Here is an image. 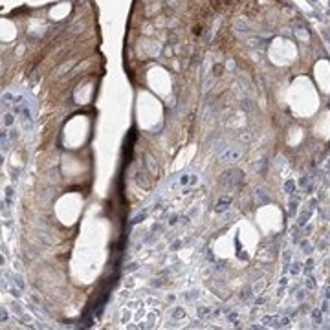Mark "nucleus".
Wrapping results in <instances>:
<instances>
[{
  "mask_svg": "<svg viewBox=\"0 0 330 330\" xmlns=\"http://www.w3.org/2000/svg\"><path fill=\"white\" fill-rule=\"evenodd\" d=\"M244 183V174L238 169H229V171L222 172L220 176V185L224 189H237Z\"/></svg>",
  "mask_w": 330,
  "mask_h": 330,
  "instance_id": "obj_1",
  "label": "nucleus"
},
{
  "mask_svg": "<svg viewBox=\"0 0 330 330\" xmlns=\"http://www.w3.org/2000/svg\"><path fill=\"white\" fill-rule=\"evenodd\" d=\"M240 158H242V152L238 149H227V151H224L220 154V160L224 163H237Z\"/></svg>",
  "mask_w": 330,
  "mask_h": 330,
  "instance_id": "obj_2",
  "label": "nucleus"
},
{
  "mask_svg": "<svg viewBox=\"0 0 330 330\" xmlns=\"http://www.w3.org/2000/svg\"><path fill=\"white\" fill-rule=\"evenodd\" d=\"M229 206H231V198H229V196H224V198L218 200L215 211H217V213H224V211H227V209H229Z\"/></svg>",
  "mask_w": 330,
  "mask_h": 330,
  "instance_id": "obj_3",
  "label": "nucleus"
},
{
  "mask_svg": "<svg viewBox=\"0 0 330 330\" xmlns=\"http://www.w3.org/2000/svg\"><path fill=\"white\" fill-rule=\"evenodd\" d=\"M261 323H264V327H277L279 316H266V317L261 319Z\"/></svg>",
  "mask_w": 330,
  "mask_h": 330,
  "instance_id": "obj_4",
  "label": "nucleus"
},
{
  "mask_svg": "<svg viewBox=\"0 0 330 330\" xmlns=\"http://www.w3.org/2000/svg\"><path fill=\"white\" fill-rule=\"evenodd\" d=\"M310 215H312V209H304V211L299 215V226H304V224H306V220L310 218Z\"/></svg>",
  "mask_w": 330,
  "mask_h": 330,
  "instance_id": "obj_5",
  "label": "nucleus"
},
{
  "mask_svg": "<svg viewBox=\"0 0 330 330\" xmlns=\"http://www.w3.org/2000/svg\"><path fill=\"white\" fill-rule=\"evenodd\" d=\"M172 316H174V319H182V317H185V310L182 306H176L172 310Z\"/></svg>",
  "mask_w": 330,
  "mask_h": 330,
  "instance_id": "obj_6",
  "label": "nucleus"
},
{
  "mask_svg": "<svg viewBox=\"0 0 330 330\" xmlns=\"http://www.w3.org/2000/svg\"><path fill=\"white\" fill-rule=\"evenodd\" d=\"M284 191H286L288 194H292L293 191H295V183L292 182V180H286V183H284Z\"/></svg>",
  "mask_w": 330,
  "mask_h": 330,
  "instance_id": "obj_7",
  "label": "nucleus"
},
{
  "mask_svg": "<svg viewBox=\"0 0 330 330\" xmlns=\"http://www.w3.org/2000/svg\"><path fill=\"white\" fill-rule=\"evenodd\" d=\"M196 312H198V316H200V317H206V316H209V314L213 312V310L209 308V306H202V308H198Z\"/></svg>",
  "mask_w": 330,
  "mask_h": 330,
  "instance_id": "obj_8",
  "label": "nucleus"
},
{
  "mask_svg": "<svg viewBox=\"0 0 330 330\" xmlns=\"http://www.w3.org/2000/svg\"><path fill=\"white\" fill-rule=\"evenodd\" d=\"M13 123H15L13 114H4V125H6V127H11Z\"/></svg>",
  "mask_w": 330,
  "mask_h": 330,
  "instance_id": "obj_9",
  "label": "nucleus"
},
{
  "mask_svg": "<svg viewBox=\"0 0 330 330\" xmlns=\"http://www.w3.org/2000/svg\"><path fill=\"white\" fill-rule=\"evenodd\" d=\"M321 310H314V312H312V319H314V323H316V325H319V323H321Z\"/></svg>",
  "mask_w": 330,
  "mask_h": 330,
  "instance_id": "obj_10",
  "label": "nucleus"
},
{
  "mask_svg": "<svg viewBox=\"0 0 330 330\" xmlns=\"http://www.w3.org/2000/svg\"><path fill=\"white\" fill-rule=\"evenodd\" d=\"M178 183H180V185H187V183H191V178H189V174H182V176L178 178Z\"/></svg>",
  "mask_w": 330,
  "mask_h": 330,
  "instance_id": "obj_11",
  "label": "nucleus"
},
{
  "mask_svg": "<svg viewBox=\"0 0 330 330\" xmlns=\"http://www.w3.org/2000/svg\"><path fill=\"white\" fill-rule=\"evenodd\" d=\"M15 282H17V286L20 290H24V286H26V284H24V279L20 277V275H15Z\"/></svg>",
  "mask_w": 330,
  "mask_h": 330,
  "instance_id": "obj_12",
  "label": "nucleus"
},
{
  "mask_svg": "<svg viewBox=\"0 0 330 330\" xmlns=\"http://www.w3.org/2000/svg\"><path fill=\"white\" fill-rule=\"evenodd\" d=\"M251 290H253V288H246L244 292H240V299H242V301H246V299L251 295Z\"/></svg>",
  "mask_w": 330,
  "mask_h": 330,
  "instance_id": "obj_13",
  "label": "nucleus"
},
{
  "mask_svg": "<svg viewBox=\"0 0 330 330\" xmlns=\"http://www.w3.org/2000/svg\"><path fill=\"white\" fill-rule=\"evenodd\" d=\"M288 325H290V317H279L277 327H288Z\"/></svg>",
  "mask_w": 330,
  "mask_h": 330,
  "instance_id": "obj_14",
  "label": "nucleus"
},
{
  "mask_svg": "<svg viewBox=\"0 0 330 330\" xmlns=\"http://www.w3.org/2000/svg\"><path fill=\"white\" fill-rule=\"evenodd\" d=\"M145 217H147V213H145V211H143L141 215H138V217H136V218H134V220H132V224H138V222H141V220H143Z\"/></svg>",
  "mask_w": 330,
  "mask_h": 330,
  "instance_id": "obj_15",
  "label": "nucleus"
},
{
  "mask_svg": "<svg viewBox=\"0 0 330 330\" xmlns=\"http://www.w3.org/2000/svg\"><path fill=\"white\" fill-rule=\"evenodd\" d=\"M238 139H244V141H249V139H251V134L244 132V134H240V136H238Z\"/></svg>",
  "mask_w": 330,
  "mask_h": 330,
  "instance_id": "obj_16",
  "label": "nucleus"
},
{
  "mask_svg": "<svg viewBox=\"0 0 330 330\" xmlns=\"http://www.w3.org/2000/svg\"><path fill=\"white\" fill-rule=\"evenodd\" d=\"M306 286L312 290V288H316V282H314V277H308V281H306Z\"/></svg>",
  "mask_w": 330,
  "mask_h": 330,
  "instance_id": "obj_17",
  "label": "nucleus"
},
{
  "mask_svg": "<svg viewBox=\"0 0 330 330\" xmlns=\"http://www.w3.org/2000/svg\"><path fill=\"white\" fill-rule=\"evenodd\" d=\"M6 319H9V314L6 312V308H2V323H6Z\"/></svg>",
  "mask_w": 330,
  "mask_h": 330,
  "instance_id": "obj_18",
  "label": "nucleus"
},
{
  "mask_svg": "<svg viewBox=\"0 0 330 330\" xmlns=\"http://www.w3.org/2000/svg\"><path fill=\"white\" fill-rule=\"evenodd\" d=\"M312 266H314V261H308V262H306V268H304V272H310Z\"/></svg>",
  "mask_w": 330,
  "mask_h": 330,
  "instance_id": "obj_19",
  "label": "nucleus"
},
{
  "mask_svg": "<svg viewBox=\"0 0 330 330\" xmlns=\"http://www.w3.org/2000/svg\"><path fill=\"white\" fill-rule=\"evenodd\" d=\"M292 273H299V264H297V262H293V266H292Z\"/></svg>",
  "mask_w": 330,
  "mask_h": 330,
  "instance_id": "obj_20",
  "label": "nucleus"
},
{
  "mask_svg": "<svg viewBox=\"0 0 330 330\" xmlns=\"http://www.w3.org/2000/svg\"><path fill=\"white\" fill-rule=\"evenodd\" d=\"M321 312H328V301H325V303H323V308H321Z\"/></svg>",
  "mask_w": 330,
  "mask_h": 330,
  "instance_id": "obj_21",
  "label": "nucleus"
},
{
  "mask_svg": "<svg viewBox=\"0 0 330 330\" xmlns=\"http://www.w3.org/2000/svg\"><path fill=\"white\" fill-rule=\"evenodd\" d=\"M295 206H297L295 202H292V204H290V213H293V211H295Z\"/></svg>",
  "mask_w": 330,
  "mask_h": 330,
  "instance_id": "obj_22",
  "label": "nucleus"
},
{
  "mask_svg": "<svg viewBox=\"0 0 330 330\" xmlns=\"http://www.w3.org/2000/svg\"><path fill=\"white\" fill-rule=\"evenodd\" d=\"M325 297H327V299L330 297V286H327V288H325Z\"/></svg>",
  "mask_w": 330,
  "mask_h": 330,
  "instance_id": "obj_23",
  "label": "nucleus"
},
{
  "mask_svg": "<svg viewBox=\"0 0 330 330\" xmlns=\"http://www.w3.org/2000/svg\"><path fill=\"white\" fill-rule=\"evenodd\" d=\"M297 299H304V292H299V293H297Z\"/></svg>",
  "mask_w": 330,
  "mask_h": 330,
  "instance_id": "obj_24",
  "label": "nucleus"
},
{
  "mask_svg": "<svg viewBox=\"0 0 330 330\" xmlns=\"http://www.w3.org/2000/svg\"><path fill=\"white\" fill-rule=\"evenodd\" d=\"M327 167H328V169H330V160H328V163H327Z\"/></svg>",
  "mask_w": 330,
  "mask_h": 330,
  "instance_id": "obj_25",
  "label": "nucleus"
}]
</instances>
